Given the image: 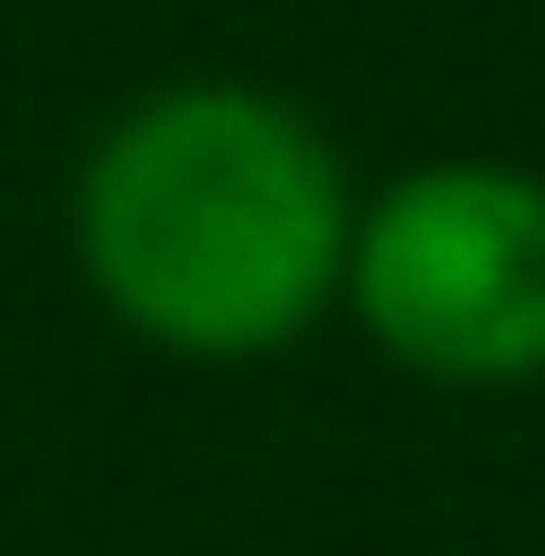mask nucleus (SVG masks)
Here are the masks:
<instances>
[{
  "label": "nucleus",
  "instance_id": "1",
  "mask_svg": "<svg viewBox=\"0 0 545 556\" xmlns=\"http://www.w3.org/2000/svg\"><path fill=\"white\" fill-rule=\"evenodd\" d=\"M80 262L148 341L262 352L353 273L341 170L262 91H160L80 182Z\"/></svg>",
  "mask_w": 545,
  "mask_h": 556
},
{
  "label": "nucleus",
  "instance_id": "2",
  "mask_svg": "<svg viewBox=\"0 0 545 556\" xmlns=\"http://www.w3.org/2000/svg\"><path fill=\"white\" fill-rule=\"evenodd\" d=\"M341 285L398 364L443 387H523L545 375V182L420 170L364 216Z\"/></svg>",
  "mask_w": 545,
  "mask_h": 556
}]
</instances>
